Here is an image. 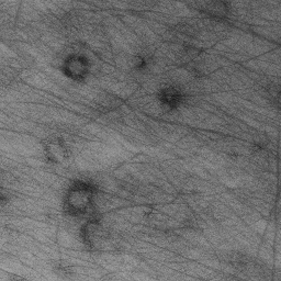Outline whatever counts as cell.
<instances>
[{
    "label": "cell",
    "instance_id": "obj_1",
    "mask_svg": "<svg viewBox=\"0 0 281 281\" xmlns=\"http://www.w3.org/2000/svg\"><path fill=\"white\" fill-rule=\"evenodd\" d=\"M95 193L89 183L78 181L70 188L66 198V210L72 215H84L91 209Z\"/></svg>",
    "mask_w": 281,
    "mask_h": 281
},
{
    "label": "cell",
    "instance_id": "obj_2",
    "mask_svg": "<svg viewBox=\"0 0 281 281\" xmlns=\"http://www.w3.org/2000/svg\"><path fill=\"white\" fill-rule=\"evenodd\" d=\"M161 99L164 106L169 108H175L179 106V104L182 100L181 95L179 91H177L174 88H167L162 92Z\"/></svg>",
    "mask_w": 281,
    "mask_h": 281
},
{
    "label": "cell",
    "instance_id": "obj_3",
    "mask_svg": "<svg viewBox=\"0 0 281 281\" xmlns=\"http://www.w3.org/2000/svg\"><path fill=\"white\" fill-rule=\"evenodd\" d=\"M67 70H70V76L73 78H80L84 76V74L87 71L86 63L85 61L79 58H71L67 63Z\"/></svg>",
    "mask_w": 281,
    "mask_h": 281
}]
</instances>
